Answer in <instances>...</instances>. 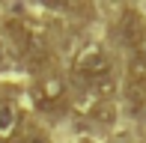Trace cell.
<instances>
[{
    "mask_svg": "<svg viewBox=\"0 0 146 143\" xmlns=\"http://www.w3.org/2000/svg\"><path fill=\"white\" fill-rule=\"evenodd\" d=\"M24 143H51V140H48V137H42V134H30Z\"/></svg>",
    "mask_w": 146,
    "mask_h": 143,
    "instance_id": "cell-5",
    "label": "cell"
},
{
    "mask_svg": "<svg viewBox=\"0 0 146 143\" xmlns=\"http://www.w3.org/2000/svg\"><path fill=\"white\" fill-rule=\"evenodd\" d=\"M63 99H66V83L60 77H45L36 87V105L42 110H54Z\"/></svg>",
    "mask_w": 146,
    "mask_h": 143,
    "instance_id": "cell-3",
    "label": "cell"
},
{
    "mask_svg": "<svg viewBox=\"0 0 146 143\" xmlns=\"http://www.w3.org/2000/svg\"><path fill=\"white\" fill-rule=\"evenodd\" d=\"M75 75L84 77V81H90V83H98V81H104V77H113V63H110V57L104 54L102 48L90 45V48H84L81 54L75 57Z\"/></svg>",
    "mask_w": 146,
    "mask_h": 143,
    "instance_id": "cell-1",
    "label": "cell"
},
{
    "mask_svg": "<svg viewBox=\"0 0 146 143\" xmlns=\"http://www.w3.org/2000/svg\"><path fill=\"white\" fill-rule=\"evenodd\" d=\"M15 122H18V116H15V107L12 105H6V101H0V134H12V128H15Z\"/></svg>",
    "mask_w": 146,
    "mask_h": 143,
    "instance_id": "cell-4",
    "label": "cell"
},
{
    "mask_svg": "<svg viewBox=\"0 0 146 143\" xmlns=\"http://www.w3.org/2000/svg\"><path fill=\"white\" fill-rule=\"evenodd\" d=\"M119 36L134 51L146 45V21H143V15L137 9H125L122 12V18H119Z\"/></svg>",
    "mask_w": 146,
    "mask_h": 143,
    "instance_id": "cell-2",
    "label": "cell"
}]
</instances>
